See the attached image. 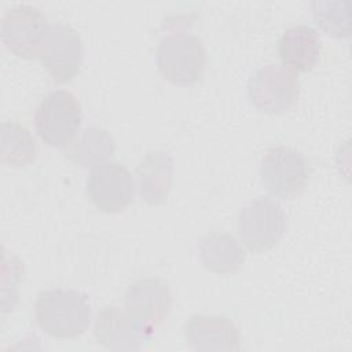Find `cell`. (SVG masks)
Returning <instances> with one entry per match:
<instances>
[{
  "instance_id": "obj_1",
  "label": "cell",
  "mask_w": 352,
  "mask_h": 352,
  "mask_svg": "<svg viewBox=\"0 0 352 352\" xmlns=\"http://www.w3.org/2000/svg\"><path fill=\"white\" fill-rule=\"evenodd\" d=\"M38 327L54 338H76L91 324L92 309L85 294L65 287H52L38 293L34 301Z\"/></svg>"
},
{
  "instance_id": "obj_2",
  "label": "cell",
  "mask_w": 352,
  "mask_h": 352,
  "mask_svg": "<svg viewBox=\"0 0 352 352\" xmlns=\"http://www.w3.org/2000/svg\"><path fill=\"white\" fill-rule=\"evenodd\" d=\"M155 63L160 74L176 85H192L205 73L206 52L202 40L179 30L164 36L157 47Z\"/></svg>"
},
{
  "instance_id": "obj_3",
  "label": "cell",
  "mask_w": 352,
  "mask_h": 352,
  "mask_svg": "<svg viewBox=\"0 0 352 352\" xmlns=\"http://www.w3.org/2000/svg\"><path fill=\"white\" fill-rule=\"evenodd\" d=\"M81 122V104L67 89L45 94L36 107V131L45 144L55 148L69 147L77 138Z\"/></svg>"
},
{
  "instance_id": "obj_4",
  "label": "cell",
  "mask_w": 352,
  "mask_h": 352,
  "mask_svg": "<svg viewBox=\"0 0 352 352\" xmlns=\"http://www.w3.org/2000/svg\"><path fill=\"white\" fill-rule=\"evenodd\" d=\"M258 175L265 190L275 197L292 199L305 190L311 168L300 150L280 144L270 147L263 153Z\"/></svg>"
},
{
  "instance_id": "obj_5",
  "label": "cell",
  "mask_w": 352,
  "mask_h": 352,
  "mask_svg": "<svg viewBox=\"0 0 352 352\" xmlns=\"http://www.w3.org/2000/svg\"><path fill=\"white\" fill-rule=\"evenodd\" d=\"M286 230L282 205L270 195H260L246 202L236 216V232L243 245L263 253L274 248Z\"/></svg>"
},
{
  "instance_id": "obj_6",
  "label": "cell",
  "mask_w": 352,
  "mask_h": 352,
  "mask_svg": "<svg viewBox=\"0 0 352 352\" xmlns=\"http://www.w3.org/2000/svg\"><path fill=\"white\" fill-rule=\"evenodd\" d=\"M246 91L249 102L257 110L279 114L296 104L300 95L298 76L283 65L268 63L252 73Z\"/></svg>"
},
{
  "instance_id": "obj_7",
  "label": "cell",
  "mask_w": 352,
  "mask_h": 352,
  "mask_svg": "<svg viewBox=\"0 0 352 352\" xmlns=\"http://www.w3.org/2000/svg\"><path fill=\"white\" fill-rule=\"evenodd\" d=\"M38 58L55 84L70 81L78 74L84 58L80 34L69 25L50 23Z\"/></svg>"
},
{
  "instance_id": "obj_8",
  "label": "cell",
  "mask_w": 352,
  "mask_h": 352,
  "mask_svg": "<svg viewBox=\"0 0 352 352\" xmlns=\"http://www.w3.org/2000/svg\"><path fill=\"white\" fill-rule=\"evenodd\" d=\"M85 191L99 210L116 213L132 204L135 180L124 164L104 161L91 168L85 182Z\"/></svg>"
},
{
  "instance_id": "obj_9",
  "label": "cell",
  "mask_w": 352,
  "mask_h": 352,
  "mask_svg": "<svg viewBox=\"0 0 352 352\" xmlns=\"http://www.w3.org/2000/svg\"><path fill=\"white\" fill-rule=\"evenodd\" d=\"M43 11L32 4H18L8 8L0 21L3 44L19 58H36L48 28Z\"/></svg>"
},
{
  "instance_id": "obj_10",
  "label": "cell",
  "mask_w": 352,
  "mask_h": 352,
  "mask_svg": "<svg viewBox=\"0 0 352 352\" xmlns=\"http://www.w3.org/2000/svg\"><path fill=\"white\" fill-rule=\"evenodd\" d=\"M172 307L169 285L160 278H139L124 293L125 312L147 333L161 324Z\"/></svg>"
},
{
  "instance_id": "obj_11",
  "label": "cell",
  "mask_w": 352,
  "mask_h": 352,
  "mask_svg": "<svg viewBox=\"0 0 352 352\" xmlns=\"http://www.w3.org/2000/svg\"><path fill=\"white\" fill-rule=\"evenodd\" d=\"M187 344L202 352H236L241 334L235 323L223 315H194L184 324Z\"/></svg>"
},
{
  "instance_id": "obj_12",
  "label": "cell",
  "mask_w": 352,
  "mask_h": 352,
  "mask_svg": "<svg viewBox=\"0 0 352 352\" xmlns=\"http://www.w3.org/2000/svg\"><path fill=\"white\" fill-rule=\"evenodd\" d=\"M94 336L98 342L110 351H133L148 336L126 312L114 305L103 307L94 320Z\"/></svg>"
},
{
  "instance_id": "obj_13",
  "label": "cell",
  "mask_w": 352,
  "mask_h": 352,
  "mask_svg": "<svg viewBox=\"0 0 352 352\" xmlns=\"http://www.w3.org/2000/svg\"><path fill=\"white\" fill-rule=\"evenodd\" d=\"M322 54V41L318 32L305 23L287 28L278 40V55L283 66L293 72L312 70Z\"/></svg>"
},
{
  "instance_id": "obj_14",
  "label": "cell",
  "mask_w": 352,
  "mask_h": 352,
  "mask_svg": "<svg viewBox=\"0 0 352 352\" xmlns=\"http://www.w3.org/2000/svg\"><path fill=\"white\" fill-rule=\"evenodd\" d=\"M138 187L143 201L150 205L164 204L173 179V160L164 150L146 153L138 169Z\"/></svg>"
},
{
  "instance_id": "obj_15",
  "label": "cell",
  "mask_w": 352,
  "mask_h": 352,
  "mask_svg": "<svg viewBox=\"0 0 352 352\" xmlns=\"http://www.w3.org/2000/svg\"><path fill=\"white\" fill-rule=\"evenodd\" d=\"M198 254L202 265L214 274L236 272L246 258V253L238 239L221 231L205 234L199 239Z\"/></svg>"
},
{
  "instance_id": "obj_16",
  "label": "cell",
  "mask_w": 352,
  "mask_h": 352,
  "mask_svg": "<svg viewBox=\"0 0 352 352\" xmlns=\"http://www.w3.org/2000/svg\"><path fill=\"white\" fill-rule=\"evenodd\" d=\"M116 151V140L111 133L100 126L92 125L82 131L66 150V157L81 168H94L109 158Z\"/></svg>"
},
{
  "instance_id": "obj_17",
  "label": "cell",
  "mask_w": 352,
  "mask_h": 352,
  "mask_svg": "<svg viewBox=\"0 0 352 352\" xmlns=\"http://www.w3.org/2000/svg\"><path fill=\"white\" fill-rule=\"evenodd\" d=\"M37 154V144L30 131L16 122L4 121L0 128V157L8 166H25Z\"/></svg>"
},
{
  "instance_id": "obj_18",
  "label": "cell",
  "mask_w": 352,
  "mask_h": 352,
  "mask_svg": "<svg viewBox=\"0 0 352 352\" xmlns=\"http://www.w3.org/2000/svg\"><path fill=\"white\" fill-rule=\"evenodd\" d=\"M311 10L315 23L334 38L351 36V1L349 0H314Z\"/></svg>"
}]
</instances>
